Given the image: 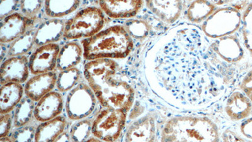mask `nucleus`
I'll return each mask as SVG.
<instances>
[{
  "label": "nucleus",
  "instance_id": "nucleus-1",
  "mask_svg": "<svg viewBox=\"0 0 252 142\" xmlns=\"http://www.w3.org/2000/svg\"><path fill=\"white\" fill-rule=\"evenodd\" d=\"M83 75L101 106L129 112L134 103V89L123 78L116 61H89L83 68Z\"/></svg>",
  "mask_w": 252,
  "mask_h": 142
},
{
  "label": "nucleus",
  "instance_id": "nucleus-2",
  "mask_svg": "<svg viewBox=\"0 0 252 142\" xmlns=\"http://www.w3.org/2000/svg\"><path fill=\"white\" fill-rule=\"evenodd\" d=\"M83 58L87 61L123 59L129 55L133 41L123 26L109 27L82 41Z\"/></svg>",
  "mask_w": 252,
  "mask_h": 142
},
{
  "label": "nucleus",
  "instance_id": "nucleus-3",
  "mask_svg": "<svg viewBox=\"0 0 252 142\" xmlns=\"http://www.w3.org/2000/svg\"><path fill=\"white\" fill-rule=\"evenodd\" d=\"M161 142H219L217 126L201 117H177L168 121Z\"/></svg>",
  "mask_w": 252,
  "mask_h": 142
},
{
  "label": "nucleus",
  "instance_id": "nucleus-4",
  "mask_svg": "<svg viewBox=\"0 0 252 142\" xmlns=\"http://www.w3.org/2000/svg\"><path fill=\"white\" fill-rule=\"evenodd\" d=\"M105 24V15L100 8H83L66 21L63 37L71 40L86 39L102 31Z\"/></svg>",
  "mask_w": 252,
  "mask_h": 142
},
{
  "label": "nucleus",
  "instance_id": "nucleus-5",
  "mask_svg": "<svg viewBox=\"0 0 252 142\" xmlns=\"http://www.w3.org/2000/svg\"><path fill=\"white\" fill-rule=\"evenodd\" d=\"M127 112L103 108L92 119V135L104 142L118 141L125 127Z\"/></svg>",
  "mask_w": 252,
  "mask_h": 142
},
{
  "label": "nucleus",
  "instance_id": "nucleus-6",
  "mask_svg": "<svg viewBox=\"0 0 252 142\" xmlns=\"http://www.w3.org/2000/svg\"><path fill=\"white\" fill-rule=\"evenodd\" d=\"M98 101L87 83L81 82L67 94L65 110L71 121L87 119L93 113Z\"/></svg>",
  "mask_w": 252,
  "mask_h": 142
},
{
  "label": "nucleus",
  "instance_id": "nucleus-7",
  "mask_svg": "<svg viewBox=\"0 0 252 142\" xmlns=\"http://www.w3.org/2000/svg\"><path fill=\"white\" fill-rule=\"evenodd\" d=\"M240 23V15L237 11L224 8L209 18L205 22L203 30L209 37H221L236 30Z\"/></svg>",
  "mask_w": 252,
  "mask_h": 142
},
{
  "label": "nucleus",
  "instance_id": "nucleus-8",
  "mask_svg": "<svg viewBox=\"0 0 252 142\" xmlns=\"http://www.w3.org/2000/svg\"><path fill=\"white\" fill-rule=\"evenodd\" d=\"M60 51L59 45L56 43L37 47L29 59L31 73L37 75L53 71L57 64Z\"/></svg>",
  "mask_w": 252,
  "mask_h": 142
},
{
  "label": "nucleus",
  "instance_id": "nucleus-9",
  "mask_svg": "<svg viewBox=\"0 0 252 142\" xmlns=\"http://www.w3.org/2000/svg\"><path fill=\"white\" fill-rule=\"evenodd\" d=\"M29 60L26 56H15L6 59L0 69L1 85L10 83L22 84L29 80Z\"/></svg>",
  "mask_w": 252,
  "mask_h": 142
},
{
  "label": "nucleus",
  "instance_id": "nucleus-10",
  "mask_svg": "<svg viewBox=\"0 0 252 142\" xmlns=\"http://www.w3.org/2000/svg\"><path fill=\"white\" fill-rule=\"evenodd\" d=\"M31 22L20 13L15 12L1 20L0 42L10 44L31 29Z\"/></svg>",
  "mask_w": 252,
  "mask_h": 142
},
{
  "label": "nucleus",
  "instance_id": "nucleus-11",
  "mask_svg": "<svg viewBox=\"0 0 252 142\" xmlns=\"http://www.w3.org/2000/svg\"><path fill=\"white\" fill-rule=\"evenodd\" d=\"M58 75L55 71L33 76L24 85L25 96L37 103L56 86Z\"/></svg>",
  "mask_w": 252,
  "mask_h": 142
},
{
  "label": "nucleus",
  "instance_id": "nucleus-12",
  "mask_svg": "<svg viewBox=\"0 0 252 142\" xmlns=\"http://www.w3.org/2000/svg\"><path fill=\"white\" fill-rule=\"evenodd\" d=\"M64 108V100L59 92L52 91L36 103L34 118L39 123L61 116Z\"/></svg>",
  "mask_w": 252,
  "mask_h": 142
},
{
  "label": "nucleus",
  "instance_id": "nucleus-13",
  "mask_svg": "<svg viewBox=\"0 0 252 142\" xmlns=\"http://www.w3.org/2000/svg\"><path fill=\"white\" fill-rule=\"evenodd\" d=\"M98 3L101 10L112 19H129L138 14L143 1L103 0Z\"/></svg>",
  "mask_w": 252,
  "mask_h": 142
},
{
  "label": "nucleus",
  "instance_id": "nucleus-14",
  "mask_svg": "<svg viewBox=\"0 0 252 142\" xmlns=\"http://www.w3.org/2000/svg\"><path fill=\"white\" fill-rule=\"evenodd\" d=\"M66 21L64 20L51 19L42 22L37 28L35 46L55 44L64 36Z\"/></svg>",
  "mask_w": 252,
  "mask_h": 142
},
{
  "label": "nucleus",
  "instance_id": "nucleus-15",
  "mask_svg": "<svg viewBox=\"0 0 252 142\" xmlns=\"http://www.w3.org/2000/svg\"><path fill=\"white\" fill-rule=\"evenodd\" d=\"M156 127L154 118L145 116L132 123L126 131L124 142H154Z\"/></svg>",
  "mask_w": 252,
  "mask_h": 142
},
{
  "label": "nucleus",
  "instance_id": "nucleus-16",
  "mask_svg": "<svg viewBox=\"0 0 252 142\" xmlns=\"http://www.w3.org/2000/svg\"><path fill=\"white\" fill-rule=\"evenodd\" d=\"M67 124V118L63 116L40 123L36 130L34 142H53L66 131Z\"/></svg>",
  "mask_w": 252,
  "mask_h": 142
},
{
  "label": "nucleus",
  "instance_id": "nucleus-17",
  "mask_svg": "<svg viewBox=\"0 0 252 142\" xmlns=\"http://www.w3.org/2000/svg\"><path fill=\"white\" fill-rule=\"evenodd\" d=\"M24 88L22 84L10 83L1 85L0 90V114H8L14 110L23 98Z\"/></svg>",
  "mask_w": 252,
  "mask_h": 142
},
{
  "label": "nucleus",
  "instance_id": "nucleus-18",
  "mask_svg": "<svg viewBox=\"0 0 252 142\" xmlns=\"http://www.w3.org/2000/svg\"><path fill=\"white\" fill-rule=\"evenodd\" d=\"M83 56V47L75 42H68L60 49L56 69L60 71L75 68Z\"/></svg>",
  "mask_w": 252,
  "mask_h": 142
},
{
  "label": "nucleus",
  "instance_id": "nucleus-19",
  "mask_svg": "<svg viewBox=\"0 0 252 142\" xmlns=\"http://www.w3.org/2000/svg\"><path fill=\"white\" fill-rule=\"evenodd\" d=\"M251 109V100L240 92H234L226 103V113L233 120H240L246 118Z\"/></svg>",
  "mask_w": 252,
  "mask_h": 142
},
{
  "label": "nucleus",
  "instance_id": "nucleus-20",
  "mask_svg": "<svg viewBox=\"0 0 252 142\" xmlns=\"http://www.w3.org/2000/svg\"><path fill=\"white\" fill-rule=\"evenodd\" d=\"M148 7L166 22H173L179 17L181 5L179 1H154L146 2Z\"/></svg>",
  "mask_w": 252,
  "mask_h": 142
},
{
  "label": "nucleus",
  "instance_id": "nucleus-21",
  "mask_svg": "<svg viewBox=\"0 0 252 142\" xmlns=\"http://www.w3.org/2000/svg\"><path fill=\"white\" fill-rule=\"evenodd\" d=\"M81 1H44V12L51 19H60L61 18L70 14L79 8Z\"/></svg>",
  "mask_w": 252,
  "mask_h": 142
},
{
  "label": "nucleus",
  "instance_id": "nucleus-22",
  "mask_svg": "<svg viewBox=\"0 0 252 142\" xmlns=\"http://www.w3.org/2000/svg\"><path fill=\"white\" fill-rule=\"evenodd\" d=\"M36 103L25 96L14 109L13 127L20 128L33 121Z\"/></svg>",
  "mask_w": 252,
  "mask_h": 142
},
{
  "label": "nucleus",
  "instance_id": "nucleus-23",
  "mask_svg": "<svg viewBox=\"0 0 252 142\" xmlns=\"http://www.w3.org/2000/svg\"><path fill=\"white\" fill-rule=\"evenodd\" d=\"M36 28L29 29L24 35L9 44L8 58L15 56H24L35 46Z\"/></svg>",
  "mask_w": 252,
  "mask_h": 142
},
{
  "label": "nucleus",
  "instance_id": "nucleus-24",
  "mask_svg": "<svg viewBox=\"0 0 252 142\" xmlns=\"http://www.w3.org/2000/svg\"><path fill=\"white\" fill-rule=\"evenodd\" d=\"M82 73L78 68L60 71L58 75L56 89L60 93L71 91L80 83Z\"/></svg>",
  "mask_w": 252,
  "mask_h": 142
},
{
  "label": "nucleus",
  "instance_id": "nucleus-25",
  "mask_svg": "<svg viewBox=\"0 0 252 142\" xmlns=\"http://www.w3.org/2000/svg\"><path fill=\"white\" fill-rule=\"evenodd\" d=\"M92 119L76 121L69 131L71 142H85L92 135Z\"/></svg>",
  "mask_w": 252,
  "mask_h": 142
},
{
  "label": "nucleus",
  "instance_id": "nucleus-26",
  "mask_svg": "<svg viewBox=\"0 0 252 142\" xmlns=\"http://www.w3.org/2000/svg\"><path fill=\"white\" fill-rule=\"evenodd\" d=\"M37 123L32 121L26 126L20 128H14L9 135L13 142H34Z\"/></svg>",
  "mask_w": 252,
  "mask_h": 142
},
{
  "label": "nucleus",
  "instance_id": "nucleus-27",
  "mask_svg": "<svg viewBox=\"0 0 252 142\" xmlns=\"http://www.w3.org/2000/svg\"><path fill=\"white\" fill-rule=\"evenodd\" d=\"M218 53L222 57L225 58L227 53H228V57L227 59L230 60H235L238 59L242 55V50L241 49L240 44L238 42L233 39H225L221 40L218 44L217 47Z\"/></svg>",
  "mask_w": 252,
  "mask_h": 142
},
{
  "label": "nucleus",
  "instance_id": "nucleus-28",
  "mask_svg": "<svg viewBox=\"0 0 252 142\" xmlns=\"http://www.w3.org/2000/svg\"><path fill=\"white\" fill-rule=\"evenodd\" d=\"M213 9V5L208 2H194L189 9L188 17L193 22H201L212 12Z\"/></svg>",
  "mask_w": 252,
  "mask_h": 142
},
{
  "label": "nucleus",
  "instance_id": "nucleus-29",
  "mask_svg": "<svg viewBox=\"0 0 252 142\" xmlns=\"http://www.w3.org/2000/svg\"><path fill=\"white\" fill-rule=\"evenodd\" d=\"M44 1H21L20 2V9L22 15L25 16L29 21L32 23L37 20L38 15L41 12Z\"/></svg>",
  "mask_w": 252,
  "mask_h": 142
},
{
  "label": "nucleus",
  "instance_id": "nucleus-30",
  "mask_svg": "<svg viewBox=\"0 0 252 142\" xmlns=\"http://www.w3.org/2000/svg\"><path fill=\"white\" fill-rule=\"evenodd\" d=\"M123 27L130 37L135 39H141L145 37L148 33L147 24L143 20H129L125 22Z\"/></svg>",
  "mask_w": 252,
  "mask_h": 142
},
{
  "label": "nucleus",
  "instance_id": "nucleus-31",
  "mask_svg": "<svg viewBox=\"0 0 252 142\" xmlns=\"http://www.w3.org/2000/svg\"><path fill=\"white\" fill-rule=\"evenodd\" d=\"M244 19L245 44L249 50L252 52V4L245 12Z\"/></svg>",
  "mask_w": 252,
  "mask_h": 142
},
{
  "label": "nucleus",
  "instance_id": "nucleus-32",
  "mask_svg": "<svg viewBox=\"0 0 252 142\" xmlns=\"http://www.w3.org/2000/svg\"><path fill=\"white\" fill-rule=\"evenodd\" d=\"M13 126V117L10 113L1 114L0 117V137H8L12 132Z\"/></svg>",
  "mask_w": 252,
  "mask_h": 142
},
{
  "label": "nucleus",
  "instance_id": "nucleus-33",
  "mask_svg": "<svg viewBox=\"0 0 252 142\" xmlns=\"http://www.w3.org/2000/svg\"><path fill=\"white\" fill-rule=\"evenodd\" d=\"M19 1H0V19H5L15 13Z\"/></svg>",
  "mask_w": 252,
  "mask_h": 142
},
{
  "label": "nucleus",
  "instance_id": "nucleus-34",
  "mask_svg": "<svg viewBox=\"0 0 252 142\" xmlns=\"http://www.w3.org/2000/svg\"><path fill=\"white\" fill-rule=\"evenodd\" d=\"M242 88L243 91L252 103V71L243 81Z\"/></svg>",
  "mask_w": 252,
  "mask_h": 142
},
{
  "label": "nucleus",
  "instance_id": "nucleus-35",
  "mask_svg": "<svg viewBox=\"0 0 252 142\" xmlns=\"http://www.w3.org/2000/svg\"><path fill=\"white\" fill-rule=\"evenodd\" d=\"M53 142H71L70 137H69V132L65 131L62 134H61L57 139Z\"/></svg>",
  "mask_w": 252,
  "mask_h": 142
},
{
  "label": "nucleus",
  "instance_id": "nucleus-36",
  "mask_svg": "<svg viewBox=\"0 0 252 142\" xmlns=\"http://www.w3.org/2000/svg\"><path fill=\"white\" fill-rule=\"evenodd\" d=\"M4 44H1V61L3 60L4 56H7L8 48L4 47Z\"/></svg>",
  "mask_w": 252,
  "mask_h": 142
},
{
  "label": "nucleus",
  "instance_id": "nucleus-37",
  "mask_svg": "<svg viewBox=\"0 0 252 142\" xmlns=\"http://www.w3.org/2000/svg\"><path fill=\"white\" fill-rule=\"evenodd\" d=\"M104 142L102 141H100V139H98L97 138H96V137H94V136H91L90 137L89 139L87 140L86 142Z\"/></svg>",
  "mask_w": 252,
  "mask_h": 142
},
{
  "label": "nucleus",
  "instance_id": "nucleus-38",
  "mask_svg": "<svg viewBox=\"0 0 252 142\" xmlns=\"http://www.w3.org/2000/svg\"><path fill=\"white\" fill-rule=\"evenodd\" d=\"M0 142H13L12 140L10 138V137H3V138L0 139Z\"/></svg>",
  "mask_w": 252,
  "mask_h": 142
}]
</instances>
